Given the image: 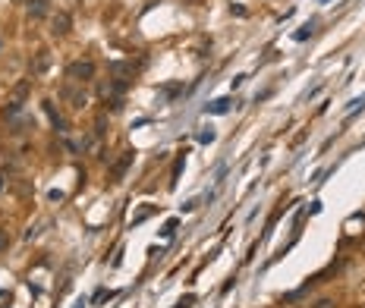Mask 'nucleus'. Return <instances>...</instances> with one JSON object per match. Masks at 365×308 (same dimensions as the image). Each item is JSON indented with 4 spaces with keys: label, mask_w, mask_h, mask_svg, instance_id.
I'll return each instance as SVG.
<instances>
[{
    "label": "nucleus",
    "mask_w": 365,
    "mask_h": 308,
    "mask_svg": "<svg viewBox=\"0 0 365 308\" xmlns=\"http://www.w3.org/2000/svg\"><path fill=\"white\" fill-rule=\"evenodd\" d=\"M66 76H69V79H76V82H88L91 76H95V63H88V60L69 63V66H66Z\"/></svg>",
    "instance_id": "1"
},
{
    "label": "nucleus",
    "mask_w": 365,
    "mask_h": 308,
    "mask_svg": "<svg viewBox=\"0 0 365 308\" xmlns=\"http://www.w3.org/2000/svg\"><path fill=\"white\" fill-rule=\"evenodd\" d=\"M230 107H233V101H230V98H217V101H211L205 110H208V113H217V116H220V113H227Z\"/></svg>",
    "instance_id": "2"
},
{
    "label": "nucleus",
    "mask_w": 365,
    "mask_h": 308,
    "mask_svg": "<svg viewBox=\"0 0 365 308\" xmlns=\"http://www.w3.org/2000/svg\"><path fill=\"white\" fill-rule=\"evenodd\" d=\"M129 164H133V151H126L123 158H120V161L113 164V180H120V176L126 173V167H129Z\"/></svg>",
    "instance_id": "3"
},
{
    "label": "nucleus",
    "mask_w": 365,
    "mask_h": 308,
    "mask_svg": "<svg viewBox=\"0 0 365 308\" xmlns=\"http://www.w3.org/2000/svg\"><path fill=\"white\" fill-rule=\"evenodd\" d=\"M29 10H32V16H35V19H41L44 13H48V0H32Z\"/></svg>",
    "instance_id": "4"
},
{
    "label": "nucleus",
    "mask_w": 365,
    "mask_h": 308,
    "mask_svg": "<svg viewBox=\"0 0 365 308\" xmlns=\"http://www.w3.org/2000/svg\"><path fill=\"white\" fill-rule=\"evenodd\" d=\"M54 32H60V35L69 32V16H66V13H60V16L54 19Z\"/></svg>",
    "instance_id": "5"
},
{
    "label": "nucleus",
    "mask_w": 365,
    "mask_h": 308,
    "mask_svg": "<svg viewBox=\"0 0 365 308\" xmlns=\"http://www.w3.org/2000/svg\"><path fill=\"white\" fill-rule=\"evenodd\" d=\"M151 214H155V208H145L142 214H136V217H133V227H139V223H145V220H148Z\"/></svg>",
    "instance_id": "6"
},
{
    "label": "nucleus",
    "mask_w": 365,
    "mask_h": 308,
    "mask_svg": "<svg viewBox=\"0 0 365 308\" xmlns=\"http://www.w3.org/2000/svg\"><path fill=\"white\" fill-rule=\"evenodd\" d=\"M192 305H195V295H183V299L176 302L173 308H192Z\"/></svg>",
    "instance_id": "7"
},
{
    "label": "nucleus",
    "mask_w": 365,
    "mask_h": 308,
    "mask_svg": "<svg viewBox=\"0 0 365 308\" xmlns=\"http://www.w3.org/2000/svg\"><path fill=\"white\" fill-rule=\"evenodd\" d=\"M48 69V54H41L38 60H35V73H44Z\"/></svg>",
    "instance_id": "8"
},
{
    "label": "nucleus",
    "mask_w": 365,
    "mask_h": 308,
    "mask_svg": "<svg viewBox=\"0 0 365 308\" xmlns=\"http://www.w3.org/2000/svg\"><path fill=\"white\" fill-rule=\"evenodd\" d=\"M309 35H312V26H305V29H299L296 35H293V38H296V41H305V38H309Z\"/></svg>",
    "instance_id": "9"
},
{
    "label": "nucleus",
    "mask_w": 365,
    "mask_h": 308,
    "mask_svg": "<svg viewBox=\"0 0 365 308\" xmlns=\"http://www.w3.org/2000/svg\"><path fill=\"white\" fill-rule=\"evenodd\" d=\"M7 245H10V236L7 230H0V252H7Z\"/></svg>",
    "instance_id": "10"
},
{
    "label": "nucleus",
    "mask_w": 365,
    "mask_h": 308,
    "mask_svg": "<svg viewBox=\"0 0 365 308\" xmlns=\"http://www.w3.org/2000/svg\"><path fill=\"white\" fill-rule=\"evenodd\" d=\"M173 230H176V220H170V223H167V227H164L161 233H164V236H167V239H170V236H173Z\"/></svg>",
    "instance_id": "11"
},
{
    "label": "nucleus",
    "mask_w": 365,
    "mask_h": 308,
    "mask_svg": "<svg viewBox=\"0 0 365 308\" xmlns=\"http://www.w3.org/2000/svg\"><path fill=\"white\" fill-rule=\"evenodd\" d=\"M315 308H334V302L331 299H321V302H315Z\"/></svg>",
    "instance_id": "12"
},
{
    "label": "nucleus",
    "mask_w": 365,
    "mask_h": 308,
    "mask_svg": "<svg viewBox=\"0 0 365 308\" xmlns=\"http://www.w3.org/2000/svg\"><path fill=\"white\" fill-rule=\"evenodd\" d=\"M0 189H4V180H0Z\"/></svg>",
    "instance_id": "13"
}]
</instances>
